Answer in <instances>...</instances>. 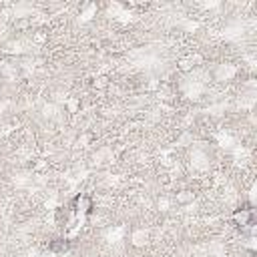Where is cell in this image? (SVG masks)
I'll list each match as a JSON object with an SVG mask.
<instances>
[{"instance_id":"6da1fadb","label":"cell","mask_w":257,"mask_h":257,"mask_svg":"<svg viewBox=\"0 0 257 257\" xmlns=\"http://www.w3.org/2000/svg\"><path fill=\"white\" fill-rule=\"evenodd\" d=\"M231 219L241 229V233L245 237H253L255 235V209H253L251 203H245L239 209H235L233 215H231Z\"/></svg>"},{"instance_id":"7a4b0ae2","label":"cell","mask_w":257,"mask_h":257,"mask_svg":"<svg viewBox=\"0 0 257 257\" xmlns=\"http://www.w3.org/2000/svg\"><path fill=\"white\" fill-rule=\"evenodd\" d=\"M68 209L72 211V215L76 217V221H78V223H82V221H86V219H88V215L92 213L94 205H92V199H90L88 195L78 193V195H76V197L70 201Z\"/></svg>"},{"instance_id":"3957f363","label":"cell","mask_w":257,"mask_h":257,"mask_svg":"<svg viewBox=\"0 0 257 257\" xmlns=\"http://www.w3.org/2000/svg\"><path fill=\"white\" fill-rule=\"evenodd\" d=\"M68 249H70V241L66 237H56V239H52L48 243V251L52 255H66Z\"/></svg>"},{"instance_id":"277c9868","label":"cell","mask_w":257,"mask_h":257,"mask_svg":"<svg viewBox=\"0 0 257 257\" xmlns=\"http://www.w3.org/2000/svg\"><path fill=\"white\" fill-rule=\"evenodd\" d=\"M0 8H2V2H0Z\"/></svg>"}]
</instances>
